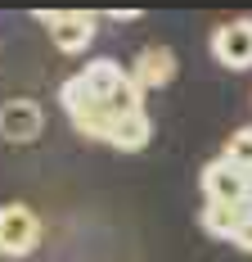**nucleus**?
I'll use <instances>...</instances> for the list:
<instances>
[{"label": "nucleus", "instance_id": "1", "mask_svg": "<svg viewBox=\"0 0 252 262\" xmlns=\"http://www.w3.org/2000/svg\"><path fill=\"white\" fill-rule=\"evenodd\" d=\"M36 18L50 27V41L63 54H81L95 41V27H99V18L86 14V9H41Z\"/></svg>", "mask_w": 252, "mask_h": 262}, {"label": "nucleus", "instance_id": "2", "mask_svg": "<svg viewBox=\"0 0 252 262\" xmlns=\"http://www.w3.org/2000/svg\"><path fill=\"white\" fill-rule=\"evenodd\" d=\"M41 239V217L27 204H5L0 208V253L5 258H27Z\"/></svg>", "mask_w": 252, "mask_h": 262}, {"label": "nucleus", "instance_id": "3", "mask_svg": "<svg viewBox=\"0 0 252 262\" xmlns=\"http://www.w3.org/2000/svg\"><path fill=\"white\" fill-rule=\"evenodd\" d=\"M203 194H207V204H252L248 194V172L243 167H234L230 158H212L207 167H203Z\"/></svg>", "mask_w": 252, "mask_h": 262}, {"label": "nucleus", "instance_id": "4", "mask_svg": "<svg viewBox=\"0 0 252 262\" xmlns=\"http://www.w3.org/2000/svg\"><path fill=\"white\" fill-rule=\"evenodd\" d=\"M41 127H45V113H41L36 100H23V95H18V100H5V104H0V136H5L9 145L36 140Z\"/></svg>", "mask_w": 252, "mask_h": 262}, {"label": "nucleus", "instance_id": "5", "mask_svg": "<svg viewBox=\"0 0 252 262\" xmlns=\"http://www.w3.org/2000/svg\"><path fill=\"white\" fill-rule=\"evenodd\" d=\"M212 54H216L221 68H252V23H248V18H239V23L216 27Z\"/></svg>", "mask_w": 252, "mask_h": 262}, {"label": "nucleus", "instance_id": "6", "mask_svg": "<svg viewBox=\"0 0 252 262\" xmlns=\"http://www.w3.org/2000/svg\"><path fill=\"white\" fill-rule=\"evenodd\" d=\"M131 77L140 81V91H158V86H171L176 77V54L167 46H144L140 59L131 63Z\"/></svg>", "mask_w": 252, "mask_h": 262}, {"label": "nucleus", "instance_id": "7", "mask_svg": "<svg viewBox=\"0 0 252 262\" xmlns=\"http://www.w3.org/2000/svg\"><path fill=\"white\" fill-rule=\"evenodd\" d=\"M153 136V122L149 113H126V118H113V127H108V140L104 145H113V149H122V154H135V149H144Z\"/></svg>", "mask_w": 252, "mask_h": 262}, {"label": "nucleus", "instance_id": "8", "mask_svg": "<svg viewBox=\"0 0 252 262\" xmlns=\"http://www.w3.org/2000/svg\"><path fill=\"white\" fill-rule=\"evenodd\" d=\"M252 212V204H203V231L216 239H234V231L243 226V217Z\"/></svg>", "mask_w": 252, "mask_h": 262}, {"label": "nucleus", "instance_id": "9", "mask_svg": "<svg viewBox=\"0 0 252 262\" xmlns=\"http://www.w3.org/2000/svg\"><path fill=\"white\" fill-rule=\"evenodd\" d=\"M122 77H126V68L117 63V59H95V63H86V68H81V81L90 86V95H95L99 104L117 91V86H122Z\"/></svg>", "mask_w": 252, "mask_h": 262}, {"label": "nucleus", "instance_id": "10", "mask_svg": "<svg viewBox=\"0 0 252 262\" xmlns=\"http://www.w3.org/2000/svg\"><path fill=\"white\" fill-rule=\"evenodd\" d=\"M59 104L68 108V118H72V113H81L86 104H95V95H90V86L81 81V73H77V77H68L63 86H59Z\"/></svg>", "mask_w": 252, "mask_h": 262}, {"label": "nucleus", "instance_id": "11", "mask_svg": "<svg viewBox=\"0 0 252 262\" xmlns=\"http://www.w3.org/2000/svg\"><path fill=\"white\" fill-rule=\"evenodd\" d=\"M221 158H230L234 167H243V172H252V127H239L234 136L225 140V154Z\"/></svg>", "mask_w": 252, "mask_h": 262}, {"label": "nucleus", "instance_id": "12", "mask_svg": "<svg viewBox=\"0 0 252 262\" xmlns=\"http://www.w3.org/2000/svg\"><path fill=\"white\" fill-rule=\"evenodd\" d=\"M230 244H234L239 253H252V212H248V217H243V226L234 231V239H230Z\"/></svg>", "mask_w": 252, "mask_h": 262}, {"label": "nucleus", "instance_id": "13", "mask_svg": "<svg viewBox=\"0 0 252 262\" xmlns=\"http://www.w3.org/2000/svg\"><path fill=\"white\" fill-rule=\"evenodd\" d=\"M248 194H252V172H248Z\"/></svg>", "mask_w": 252, "mask_h": 262}]
</instances>
